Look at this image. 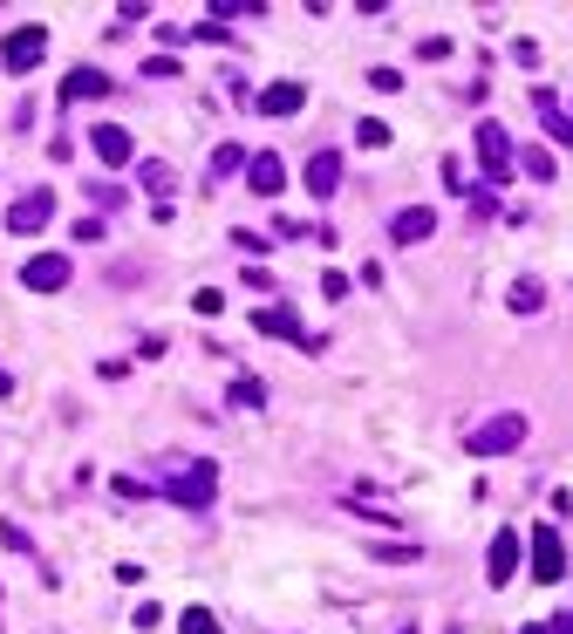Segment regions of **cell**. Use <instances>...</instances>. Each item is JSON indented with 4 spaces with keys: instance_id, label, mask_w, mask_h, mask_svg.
<instances>
[{
    "instance_id": "7",
    "label": "cell",
    "mask_w": 573,
    "mask_h": 634,
    "mask_svg": "<svg viewBox=\"0 0 573 634\" xmlns=\"http://www.w3.org/2000/svg\"><path fill=\"white\" fill-rule=\"evenodd\" d=\"M48 219H55V191H28L7 205V232H41Z\"/></svg>"
},
{
    "instance_id": "26",
    "label": "cell",
    "mask_w": 573,
    "mask_h": 634,
    "mask_svg": "<svg viewBox=\"0 0 573 634\" xmlns=\"http://www.w3.org/2000/svg\"><path fill=\"white\" fill-rule=\"evenodd\" d=\"M7 389H14V382H7V369H0V396H7Z\"/></svg>"
},
{
    "instance_id": "16",
    "label": "cell",
    "mask_w": 573,
    "mask_h": 634,
    "mask_svg": "<svg viewBox=\"0 0 573 634\" xmlns=\"http://www.w3.org/2000/svg\"><path fill=\"white\" fill-rule=\"evenodd\" d=\"M62 96H69V103H89V96H110V75H103V69H69V82H62Z\"/></svg>"
},
{
    "instance_id": "13",
    "label": "cell",
    "mask_w": 573,
    "mask_h": 634,
    "mask_svg": "<svg viewBox=\"0 0 573 634\" xmlns=\"http://www.w3.org/2000/svg\"><path fill=\"white\" fill-rule=\"evenodd\" d=\"M389 232H396V246H417V239H430V232H437V212H430V205H410V212H396V225H389Z\"/></svg>"
},
{
    "instance_id": "23",
    "label": "cell",
    "mask_w": 573,
    "mask_h": 634,
    "mask_svg": "<svg viewBox=\"0 0 573 634\" xmlns=\"http://www.w3.org/2000/svg\"><path fill=\"white\" fill-rule=\"evenodd\" d=\"M369 89H382V96H396V89H403V75H396V69H369Z\"/></svg>"
},
{
    "instance_id": "20",
    "label": "cell",
    "mask_w": 573,
    "mask_h": 634,
    "mask_svg": "<svg viewBox=\"0 0 573 634\" xmlns=\"http://www.w3.org/2000/svg\"><path fill=\"white\" fill-rule=\"evenodd\" d=\"M178 634H226V628H219L205 607H185V614H178Z\"/></svg>"
},
{
    "instance_id": "14",
    "label": "cell",
    "mask_w": 573,
    "mask_h": 634,
    "mask_svg": "<svg viewBox=\"0 0 573 634\" xmlns=\"http://www.w3.org/2000/svg\"><path fill=\"white\" fill-rule=\"evenodd\" d=\"M280 178H287V171H280V157H273V150L246 157V185L260 191V198H273V191H280Z\"/></svg>"
},
{
    "instance_id": "6",
    "label": "cell",
    "mask_w": 573,
    "mask_h": 634,
    "mask_svg": "<svg viewBox=\"0 0 573 634\" xmlns=\"http://www.w3.org/2000/svg\"><path fill=\"white\" fill-rule=\"evenodd\" d=\"M478 164H485V178H492V185L512 178V137H505L498 123H478Z\"/></svg>"
},
{
    "instance_id": "2",
    "label": "cell",
    "mask_w": 573,
    "mask_h": 634,
    "mask_svg": "<svg viewBox=\"0 0 573 634\" xmlns=\"http://www.w3.org/2000/svg\"><path fill=\"white\" fill-rule=\"evenodd\" d=\"M526 430H533V423H526V410H498V416H485V423H478L464 444H471V457H505V450L526 444Z\"/></svg>"
},
{
    "instance_id": "5",
    "label": "cell",
    "mask_w": 573,
    "mask_h": 634,
    "mask_svg": "<svg viewBox=\"0 0 573 634\" xmlns=\"http://www.w3.org/2000/svg\"><path fill=\"white\" fill-rule=\"evenodd\" d=\"M533 580H539V587L567 580V546H560L553 525H533Z\"/></svg>"
},
{
    "instance_id": "8",
    "label": "cell",
    "mask_w": 573,
    "mask_h": 634,
    "mask_svg": "<svg viewBox=\"0 0 573 634\" xmlns=\"http://www.w3.org/2000/svg\"><path fill=\"white\" fill-rule=\"evenodd\" d=\"M21 287H35V294H62V287H69V260H62V253H35V260L21 266Z\"/></svg>"
},
{
    "instance_id": "17",
    "label": "cell",
    "mask_w": 573,
    "mask_h": 634,
    "mask_svg": "<svg viewBox=\"0 0 573 634\" xmlns=\"http://www.w3.org/2000/svg\"><path fill=\"white\" fill-rule=\"evenodd\" d=\"M232 410H267V382L239 375V382H232Z\"/></svg>"
},
{
    "instance_id": "9",
    "label": "cell",
    "mask_w": 573,
    "mask_h": 634,
    "mask_svg": "<svg viewBox=\"0 0 573 634\" xmlns=\"http://www.w3.org/2000/svg\"><path fill=\"white\" fill-rule=\"evenodd\" d=\"M485 580H492V587H512V580H519V532H498V539H492V553H485Z\"/></svg>"
},
{
    "instance_id": "12",
    "label": "cell",
    "mask_w": 573,
    "mask_h": 634,
    "mask_svg": "<svg viewBox=\"0 0 573 634\" xmlns=\"http://www.w3.org/2000/svg\"><path fill=\"white\" fill-rule=\"evenodd\" d=\"M89 144H96L103 164H130V130H123V123H96V130H89Z\"/></svg>"
},
{
    "instance_id": "22",
    "label": "cell",
    "mask_w": 573,
    "mask_h": 634,
    "mask_svg": "<svg viewBox=\"0 0 573 634\" xmlns=\"http://www.w3.org/2000/svg\"><path fill=\"white\" fill-rule=\"evenodd\" d=\"M519 164H526V171H533L539 185H546V178H553V150H526V157H519Z\"/></svg>"
},
{
    "instance_id": "24",
    "label": "cell",
    "mask_w": 573,
    "mask_h": 634,
    "mask_svg": "<svg viewBox=\"0 0 573 634\" xmlns=\"http://www.w3.org/2000/svg\"><path fill=\"white\" fill-rule=\"evenodd\" d=\"M546 628H553V634H573V607L560 614V621H546Z\"/></svg>"
},
{
    "instance_id": "3",
    "label": "cell",
    "mask_w": 573,
    "mask_h": 634,
    "mask_svg": "<svg viewBox=\"0 0 573 634\" xmlns=\"http://www.w3.org/2000/svg\"><path fill=\"white\" fill-rule=\"evenodd\" d=\"M48 55V28H14V35L0 41V69L7 75H28Z\"/></svg>"
},
{
    "instance_id": "4",
    "label": "cell",
    "mask_w": 573,
    "mask_h": 634,
    "mask_svg": "<svg viewBox=\"0 0 573 634\" xmlns=\"http://www.w3.org/2000/svg\"><path fill=\"white\" fill-rule=\"evenodd\" d=\"M253 335H280V341H301L307 355L321 348V341H314V335H307V328H301V314H294L287 300H273V307H260V314H253Z\"/></svg>"
},
{
    "instance_id": "1",
    "label": "cell",
    "mask_w": 573,
    "mask_h": 634,
    "mask_svg": "<svg viewBox=\"0 0 573 634\" xmlns=\"http://www.w3.org/2000/svg\"><path fill=\"white\" fill-rule=\"evenodd\" d=\"M144 491H164V498H178L185 512H205V505L219 498V471L198 464V457H164V471H157Z\"/></svg>"
},
{
    "instance_id": "11",
    "label": "cell",
    "mask_w": 573,
    "mask_h": 634,
    "mask_svg": "<svg viewBox=\"0 0 573 634\" xmlns=\"http://www.w3.org/2000/svg\"><path fill=\"white\" fill-rule=\"evenodd\" d=\"M253 103H260V116H294L307 103V82H273V89L253 96Z\"/></svg>"
},
{
    "instance_id": "18",
    "label": "cell",
    "mask_w": 573,
    "mask_h": 634,
    "mask_svg": "<svg viewBox=\"0 0 573 634\" xmlns=\"http://www.w3.org/2000/svg\"><path fill=\"white\" fill-rule=\"evenodd\" d=\"M546 307V287L539 280H512V314H539Z\"/></svg>"
},
{
    "instance_id": "21",
    "label": "cell",
    "mask_w": 573,
    "mask_h": 634,
    "mask_svg": "<svg viewBox=\"0 0 573 634\" xmlns=\"http://www.w3.org/2000/svg\"><path fill=\"white\" fill-rule=\"evenodd\" d=\"M355 137H362V150H382V144H389V123H376V116H362V130H355Z\"/></svg>"
},
{
    "instance_id": "25",
    "label": "cell",
    "mask_w": 573,
    "mask_h": 634,
    "mask_svg": "<svg viewBox=\"0 0 573 634\" xmlns=\"http://www.w3.org/2000/svg\"><path fill=\"white\" fill-rule=\"evenodd\" d=\"M519 634H553V628H546V621H533V628H519Z\"/></svg>"
},
{
    "instance_id": "19",
    "label": "cell",
    "mask_w": 573,
    "mask_h": 634,
    "mask_svg": "<svg viewBox=\"0 0 573 634\" xmlns=\"http://www.w3.org/2000/svg\"><path fill=\"white\" fill-rule=\"evenodd\" d=\"M137 178H144V191H171V185H178L164 157H144V164H137Z\"/></svg>"
},
{
    "instance_id": "15",
    "label": "cell",
    "mask_w": 573,
    "mask_h": 634,
    "mask_svg": "<svg viewBox=\"0 0 573 634\" xmlns=\"http://www.w3.org/2000/svg\"><path fill=\"white\" fill-rule=\"evenodd\" d=\"M533 110H539V123H546V137L573 150V116H560V103H553L546 89H533Z\"/></svg>"
},
{
    "instance_id": "10",
    "label": "cell",
    "mask_w": 573,
    "mask_h": 634,
    "mask_svg": "<svg viewBox=\"0 0 573 634\" xmlns=\"http://www.w3.org/2000/svg\"><path fill=\"white\" fill-rule=\"evenodd\" d=\"M335 185H342V157H335V150H314V157H307V191H314V198H335Z\"/></svg>"
}]
</instances>
